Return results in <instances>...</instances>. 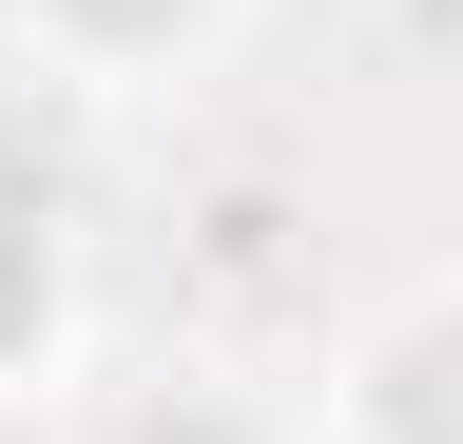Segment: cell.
Instances as JSON below:
<instances>
[{
	"label": "cell",
	"mask_w": 463,
	"mask_h": 444,
	"mask_svg": "<svg viewBox=\"0 0 463 444\" xmlns=\"http://www.w3.org/2000/svg\"><path fill=\"white\" fill-rule=\"evenodd\" d=\"M251 0H0V59L20 78H78V97H174L232 59Z\"/></svg>",
	"instance_id": "7a4b0ae2"
},
{
	"label": "cell",
	"mask_w": 463,
	"mask_h": 444,
	"mask_svg": "<svg viewBox=\"0 0 463 444\" xmlns=\"http://www.w3.org/2000/svg\"><path fill=\"white\" fill-rule=\"evenodd\" d=\"M309 425L328 444H463V270H405V290H367L328 328Z\"/></svg>",
	"instance_id": "6da1fadb"
},
{
	"label": "cell",
	"mask_w": 463,
	"mask_h": 444,
	"mask_svg": "<svg viewBox=\"0 0 463 444\" xmlns=\"http://www.w3.org/2000/svg\"><path fill=\"white\" fill-rule=\"evenodd\" d=\"M58 444H328V425H309V386H251V367L174 348V367L78 386V406H58Z\"/></svg>",
	"instance_id": "3957f363"
}]
</instances>
